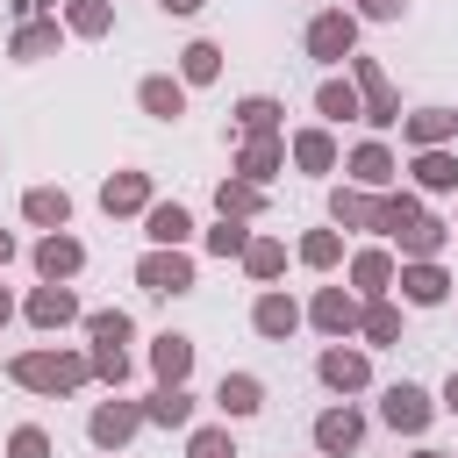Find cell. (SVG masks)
I'll list each match as a JSON object with an SVG mask.
<instances>
[{
	"label": "cell",
	"instance_id": "cell-1",
	"mask_svg": "<svg viewBox=\"0 0 458 458\" xmlns=\"http://www.w3.org/2000/svg\"><path fill=\"white\" fill-rule=\"evenodd\" d=\"M7 379L29 386V394H79L93 379V365L72 358V351H21V358H7Z\"/></svg>",
	"mask_w": 458,
	"mask_h": 458
},
{
	"label": "cell",
	"instance_id": "cell-2",
	"mask_svg": "<svg viewBox=\"0 0 458 458\" xmlns=\"http://www.w3.org/2000/svg\"><path fill=\"white\" fill-rule=\"evenodd\" d=\"M136 286H143V293H193V258H186V243H150V250L136 258Z\"/></svg>",
	"mask_w": 458,
	"mask_h": 458
},
{
	"label": "cell",
	"instance_id": "cell-3",
	"mask_svg": "<svg viewBox=\"0 0 458 458\" xmlns=\"http://www.w3.org/2000/svg\"><path fill=\"white\" fill-rule=\"evenodd\" d=\"M351 64V86H358V114L372 122V129H394L401 122V100H394V79L372 64V57H344Z\"/></svg>",
	"mask_w": 458,
	"mask_h": 458
},
{
	"label": "cell",
	"instance_id": "cell-4",
	"mask_svg": "<svg viewBox=\"0 0 458 458\" xmlns=\"http://www.w3.org/2000/svg\"><path fill=\"white\" fill-rule=\"evenodd\" d=\"M429 415H437V401H429L422 386H408V379H394V386L379 394V422H386L394 437H422Z\"/></svg>",
	"mask_w": 458,
	"mask_h": 458
},
{
	"label": "cell",
	"instance_id": "cell-5",
	"mask_svg": "<svg viewBox=\"0 0 458 458\" xmlns=\"http://www.w3.org/2000/svg\"><path fill=\"white\" fill-rule=\"evenodd\" d=\"M351 50H358V14L329 7V14L308 21V57H315V64H344Z\"/></svg>",
	"mask_w": 458,
	"mask_h": 458
},
{
	"label": "cell",
	"instance_id": "cell-6",
	"mask_svg": "<svg viewBox=\"0 0 458 458\" xmlns=\"http://www.w3.org/2000/svg\"><path fill=\"white\" fill-rule=\"evenodd\" d=\"M358 444H365V415L358 408H322L315 415V451L322 458H351Z\"/></svg>",
	"mask_w": 458,
	"mask_h": 458
},
{
	"label": "cell",
	"instance_id": "cell-7",
	"mask_svg": "<svg viewBox=\"0 0 458 458\" xmlns=\"http://www.w3.org/2000/svg\"><path fill=\"white\" fill-rule=\"evenodd\" d=\"M136 429H143V408H136V401H100L93 422H86V437H93L100 451H122Z\"/></svg>",
	"mask_w": 458,
	"mask_h": 458
},
{
	"label": "cell",
	"instance_id": "cell-8",
	"mask_svg": "<svg viewBox=\"0 0 458 458\" xmlns=\"http://www.w3.org/2000/svg\"><path fill=\"white\" fill-rule=\"evenodd\" d=\"M394 279H401V301H415V308H437V301L451 293V272H444L437 258H408Z\"/></svg>",
	"mask_w": 458,
	"mask_h": 458
},
{
	"label": "cell",
	"instance_id": "cell-9",
	"mask_svg": "<svg viewBox=\"0 0 458 458\" xmlns=\"http://www.w3.org/2000/svg\"><path fill=\"white\" fill-rule=\"evenodd\" d=\"M358 315H365V301H358V293H344V286H322V293H315V308H308V322H315L322 336H351V329H358Z\"/></svg>",
	"mask_w": 458,
	"mask_h": 458
},
{
	"label": "cell",
	"instance_id": "cell-10",
	"mask_svg": "<svg viewBox=\"0 0 458 458\" xmlns=\"http://www.w3.org/2000/svg\"><path fill=\"white\" fill-rule=\"evenodd\" d=\"M29 322H36V329H64V322H79V293H72L64 279H43V286L29 293Z\"/></svg>",
	"mask_w": 458,
	"mask_h": 458
},
{
	"label": "cell",
	"instance_id": "cell-11",
	"mask_svg": "<svg viewBox=\"0 0 458 458\" xmlns=\"http://www.w3.org/2000/svg\"><path fill=\"white\" fill-rule=\"evenodd\" d=\"M315 372H322V386H336V394H358L365 379H372V365H365V351H344V336L315 358Z\"/></svg>",
	"mask_w": 458,
	"mask_h": 458
},
{
	"label": "cell",
	"instance_id": "cell-12",
	"mask_svg": "<svg viewBox=\"0 0 458 458\" xmlns=\"http://www.w3.org/2000/svg\"><path fill=\"white\" fill-rule=\"evenodd\" d=\"M150 372H157V386H186V372H193V336L165 329V336L150 344Z\"/></svg>",
	"mask_w": 458,
	"mask_h": 458
},
{
	"label": "cell",
	"instance_id": "cell-13",
	"mask_svg": "<svg viewBox=\"0 0 458 458\" xmlns=\"http://www.w3.org/2000/svg\"><path fill=\"white\" fill-rule=\"evenodd\" d=\"M279 165H286V143H279V136H243V150H236V179L265 186Z\"/></svg>",
	"mask_w": 458,
	"mask_h": 458
},
{
	"label": "cell",
	"instance_id": "cell-14",
	"mask_svg": "<svg viewBox=\"0 0 458 458\" xmlns=\"http://www.w3.org/2000/svg\"><path fill=\"white\" fill-rule=\"evenodd\" d=\"M79 265H86V243H79V236H64V229H50V236L36 243V272H43V279H72Z\"/></svg>",
	"mask_w": 458,
	"mask_h": 458
},
{
	"label": "cell",
	"instance_id": "cell-15",
	"mask_svg": "<svg viewBox=\"0 0 458 458\" xmlns=\"http://www.w3.org/2000/svg\"><path fill=\"white\" fill-rule=\"evenodd\" d=\"M250 329H258L265 344H286V336L301 329V308H293L286 293H258V308H250Z\"/></svg>",
	"mask_w": 458,
	"mask_h": 458
},
{
	"label": "cell",
	"instance_id": "cell-16",
	"mask_svg": "<svg viewBox=\"0 0 458 458\" xmlns=\"http://www.w3.org/2000/svg\"><path fill=\"white\" fill-rule=\"evenodd\" d=\"M451 129H458V114H451V107H415V114H401V136H408L415 150L451 143Z\"/></svg>",
	"mask_w": 458,
	"mask_h": 458
},
{
	"label": "cell",
	"instance_id": "cell-17",
	"mask_svg": "<svg viewBox=\"0 0 458 458\" xmlns=\"http://www.w3.org/2000/svg\"><path fill=\"white\" fill-rule=\"evenodd\" d=\"M215 408H222V415H258V408H265V379H258V372H222Z\"/></svg>",
	"mask_w": 458,
	"mask_h": 458
},
{
	"label": "cell",
	"instance_id": "cell-18",
	"mask_svg": "<svg viewBox=\"0 0 458 458\" xmlns=\"http://www.w3.org/2000/svg\"><path fill=\"white\" fill-rule=\"evenodd\" d=\"M136 100H143V114L179 122V114H186V79H165V72H157V79H143V86H136Z\"/></svg>",
	"mask_w": 458,
	"mask_h": 458
},
{
	"label": "cell",
	"instance_id": "cell-19",
	"mask_svg": "<svg viewBox=\"0 0 458 458\" xmlns=\"http://www.w3.org/2000/svg\"><path fill=\"white\" fill-rule=\"evenodd\" d=\"M100 208H107V215H143V208H150V179H143V172H114V179L100 186Z\"/></svg>",
	"mask_w": 458,
	"mask_h": 458
},
{
	"label": "cell",
	"instance_id": "cell-20",
	"mask_svg": "<svg viewBox=\"0 0 458 458\" xmlns=\"http://www.w3.org/2000/svg\"><path fill=\"white\" fill-rule=\"evenodd\" d=\"M21 215H29L36 229H64V222H72V193H64V186H29V193H21Z\"/></svg>",
	"mask_w": 458,
	"mask_h": 458
},
{
	"label": "cell",
	"instance_id": "cell-21",
	"mask_svg": "<svg viewBox=\"0 0 458 458\" xmlns=\"http://www.w3.org/2000/svg\"><path fill=\"white\" fill-rule=\"evenodd\" d=\"M329 215H336L344 229H379V200H372V186H336V193H329Z\"/></svg>",
	"mask_w": 458,
	"mask_h": 458
},
{
	"label": "cell",
	"instance_id": "cell-22",
	"mask_svg": "<svg viewBox=\"0 0 458 458\" xmlns=\"http://www.w3.org/2000/svg\"><path fill=\"white\" fill-rule=\"evenodd\" d=\"M143 236H150V243H186V236H193V215H186L179 200H150V208H143Z\"/></svg>",
	"mask_w": 458,
	"mask_h": 458
},
{
	"label": "cell",
	"instance_id": "cell-23",
	"mask_svg": "<svg viewBox=\"0 0 458 458\" xmlns=\"http://www.w3.org/2000/svg\"><path fill=\"white\" fill-rule=\"evenodd\" d=\"M286 157H293L301 172H336V136H329V129H301V136L286 143Z\"/></svg>",
	"mask_w": 458,
	"mask_h": 458
},
{
	"label": "cell",
	"instance_id": "cell-24",
	"mask_svg": "<svg viewBox=\"0 0 458 458\" xmlns=\"http://www.w3.org/2000/svg\"><path fill=\"white\" fill-rule=\"evenodd\" d=\"M415 186L422 193H458V157L437 143V150H415Z\"/></svg>",
	"mask_w": 458,
	"mask_h": 458
},
{
	"label": "cell",
	"instance_id": "cell-25",
	"mask_svg": "<svg viewBox=\"0 0 458 458\" xmlns=\"http://www.w3.org/2000/svg\"><path fill=\"white\" fill-rule=\"evenodd\" d=\"M143 422H157V429H186V422H193V394H186V386H157V394L143 401Z\"/></svg>",
	"mask_w": 458,
	"mask_h": 458
},
{
	"label": "cell",
	"instance_id": "cell-26",
	"mask_svg": "<svg viewBox=\"0 0 458 458\" xmlns=\"http://www.w3.org/2000/svg\"><path fill=\"white\" fill-rule=\"evenodd\" d=\"M394 172H401V165H394V150H386V143H358V150H351V179H358V186H372V193H379Z\"/></svg>",
	"mask_w": 458,
	"mask_h": 458
},
{
	"label": "cell",
	"instance_id": "cell-27",
	"mask_svg": "<svg viewBox=\"0 0 458 458\" xmlns=\"http://www.w3.org/2000/svg\"><path fill=\"white\" fill-rule=\"evenodd\" d=\"M351 286H358L365 301H379V293L394 286V258H386V250H358V258H351Z\"/></svg>",
	"mask_w": 458,
	"mask_h": 458
},
{
	"label": "cell",
	"instance_id": "cell-28",
	"mask_svg": "<svg viewBox=\"0 0 458 458\" xmlns=\"http://www.w3.org/2000/svg\"><path fill=\"white\" fill-rule=\"evenodd\" d=\"M279 114H286V107H279L272 93H250V100H236V129H243V136H279Z\"/></svg>",
	"mask_w": 458,
	"mask_h": 458
},
{
	"label": "cell",
	"instance_id": "cell-29",
	"mask_svg": "<svg viewBox=\"0 0 458 458\" xmlns=\"http://www.w3.org/2000/svg\"><path fill=\"white\" fill-rule=\"evenodd\" d=\"M358 336L365 344H401V308L379 293V301H365V315H358Z\"/></svg>",
	"mask_w": 458,
	"mask_h": 458
},
{
	"label": "cell",
	"instance_id": "cell-30",
	"mask_svg": "<svg viewBox=\"0 0 458 458\" xmlns=\"http://www.w3.org/2000/svg\"><path fill=\"white\" fill-rule=\"evenodd\" d=\"M315 114H322V122H351V114H358V86H351V79H322V86H315Z\"/></svg>",
	"mask_w": 458,
	"mask_h": 458
},
{
	"label": "cell",
	"instance_id": "cell-31",
	"mask_svg": "<svg viewBox=\"0 0 458 458\" xmlns=\"http://www.w3.org/2000/svg\"><path fill=\"white\" fill-rule=\"evenodd\" d=\"M444 236H451V229H444L437 215H422V222H408L394 243H401V258H437V250H444Z\"/></svg>",
	"mask_w": 458,
	"mask_h": 458
},
{
	"label": "cell",
	"instance_id": "cell-32",
	"mask_svg": "<svg viewBox=\"0 0 458 458\" xmlns=\"http://www.w3.org/2000/svg\"><path fill=\"white\" fill-rule=\"evenodd\" d=\"M243 272H250V279H279V272H286V243H279V236H250V243H243Z\"/></svg>",
	"mask_w": 458,
	"mask_h": 458
},
{
	"label": "cell",
	"instance_id": "cell-33",
	"mask_svg": "<svg viewBox=\"0 0 458 458\" xmlns=\"http://www.w3.org/2000/svg\"><path fill=\"white\" fill-rule=\"evenodd\" d=\"M64 29L72 36H107L114 29V7L107 0H64Z\"/></svg>",
	"mask_w": 458,
	"mask_h": 458
},
{
	"label": "cell",
	"instance_id": "cell-34",
	"mask_svg": "<svg viewBox=\"0 0 458 458\" xmlns=\"http://www.w3.org/2000/svg\"><path fill=\"white\" fill-rule=\"evenodd\" d=\"M215 208L243 222V215H258V208H265V186H250V179H222V186H215Z\"/></svg>",
	"mask_w": 458,
	"mask_h": 458
},
{
	"label": "cell",
	"instance_id": "cell-35",
	"mask_svg": "<svg viewBox=\"0 0 458 458\" xmlns=\"http://www.w3.org/2000/svg\"><path fill=\"white\" fill-rule=\"evenodd\" d=\"M215 72H222V50H215V43H186V50H179V79H186V86H208Z\"/></svg>",
	"mask_w": 458,
	"mask_h": 458
},
{
	"label": "cell",
	"instance_id": "cell-36",
	"mask_svg": "<svg viewBox=\"0 0 458 458\" xmlns=\"http://www.w3.org/2000/svg\"><path fill=\"white\" fill-rule=\"evenodd\" d=\"M7 50H14V57H50V50H57V21H21Z\"/></svg>",
	"mask_w": 458,
	"mask_h": 458
},
{
	"label": "cell",
	"instance_id": "cell-37",
	"mask_svg": "<svg viewBox=\"0 0 458 458\" xmlns=\"http://www.w3.org/2000/svg\"><path fill=\"white\" fill-rule=\"evenodd\" d=\"M408 222H422V200H415V193H379V229L401 236Z\"/></svg>",
	"mask_w": 458,
	"mask_h": 458
},
{
	"label": "cell",
	"instance_id": "cell-38",
	"mask_svg": "<svg viewBox=\"0 0 458 458\" xmlns=\"http://www.w3.org/2000/svg\"><path fill=\"white\" fill-rule=\"evenodd\" d=\"M336 258H344V236H336V229H308V236H301V265H315V272H329Z\"/></svg>",
	"mask_w": 458,
	"mask_h": 458
},
{
	"label": "cell",
	"instance_id": "cell-39",
	"mask_svg": "<svg viewBox=\"0 0 458 458\" xmlns=\"http://www.w3.org/2000/svg\"><path fill=\"white\" fill-rule=\"evenodd\" d=\"M86 336H93V344H129L136 322H129L122 308H93V315H86Z\"/></svg>",
	"mask_w": 458,
	"mask_h": 458
},
{
	"label": "cell",
	"instance_id": "cell-40",
	"mask_svg": "<svg viewBox=\"0 0 458 458\" xmlns=\"http://www.w3.org/2000/svg\"><path fill=\"white\" fill-rule=\"evenodd\" d=\"M243 243H250V229H243L236 215H222V222L208 229V250H215V258H243Z\"/></svg>",
	"mask_w": 458,
	"mask_h": 458
},
{
	"label": "cell",
	"instance_id": "cell-41",
	"mask_svg": "<svg viewBox=\"0 0 458 458\" xmlns=\"http://www.w3.org/2000/svg\"><path fill=\"white\" fill-rule=\"evenodd\" d=\"M86 365H93V379H107V386H122V379H129V351H122V344H93V358H86Z\"/></svg>",
	"mask_w": 458,
	"mask_h": 458
},
{
	"label": "cell",
	"instance_id": "cell-42",
	"mask_svg": "<svg viewBox=\"0 0 458 458\" xmlns=\"http://www.w3.org/2000/svg\"><path fill=\"white\" fill-rule=\"evenodd\" d=\"M186 458H236V437L229 429H193L186 437Z\"/></svg>",
	"mask_w": 458,
	"mask_h": 458
},
{
	"label": "cell",
	"instance_id": "cell-43",
	"mask_svg": "<svg viewBox=\"0 0 458 458\" xmlns=\"http://www.w3.org/2000/svg\"><path fill=\"white\" fill-rule=\"evenodd\" d=\"M7 458H50V437H43L36 422H21V429L7 437Z\"/></svg>",
	"mask_w": 458,
	"mask_h": 458
},
{
	"label": "cell",
	"instance_id": "cell-44",
	"mask_svg": "<svg viewBox=\"0 0 458 458\" xmlns=\"http://www.w3.org/2000/svg\"><path fill=\"white\" fill-rule=\"evenodd\" d=\"M408 0H358V21H401Z\"/></svg>",
	"mask_w": 458,
	"mask_h": 458
},
{
	"label": "cell",
	"instance_id": "cell-45",
	"mask_svg": "<svg viewBox=\"0 0 458 458\" xmlns=\"http://www.w3.org/2000/svg\"><path fill=\"white\" fill-rule=\"evenodd\" d=\"M165 14H200V0H157Z\"/></svg>",
	"mask_w": 458,
	"mask_h": 458
},
{
	"label": "cell",
	"instance_id": "cell-46",
	"mask_svg": "<svg viewBox=\"0 0 458 458\" xmlns=\"http://www.w3.org/2000/svg\"><path fill=\"white\" fill-rule=\"evenodd\" d=\"M444 408H451V415H458V372H451V379H444Z\"/></svg>",
	"mask_w": 458,
	"mask_h": 458
},
{
	"label": "cell",
	"instance_id": "cell-47",
	"mask_svg": "<svg viewBox=\"0 0 458 458\" xmlns=\"http://www.w3.org/2000/svg\"><path fill=\"white\" fill-rule=\"evenodd\" d=\"M7 258H14V236H7V229H0V265H7Z\"/></svg>",
	"mask_w": 458,
	"mask_h": 458
},
{
	"label": "cell",
	"instance_id": "cell-48",
	"mask_svg": "<svg viewBox=\"0 0 458 458\" xmlns=\"http://www.w3.org/2000/svg\"><path fill=\"white\" fill-rule=\"evenodd\" d=\"M14 7H21V14H36V7H50V0H14Z\"/></svg>",
	"mask_w": 458,
	"mask_h": 458
},
{
	"label": "cell",
	"instance_id": "cell-49",
	"mask_svg": "<svg viewBox=\"0 0 458 458\" xmlns=\"http://www.w3.org/2000/svg\"><path fill=\"white\" fill-rule=\"evenodd\" d=\"M7 315H14V301H7V286H0V322H7Z\"/></svg>",
	"mask_w": 458,
	"mask_h": 458
},
{
	"label": "cell",
	"instance_id": "cell-50",
	"mask_svg": "<svg viewBox=\"0 0 458 458\" xmlns=\"http://www.w3.org/2000/svg\"><path fill=\"white\" fill-rule=\"evenodd\" d=\"M415 458H444V451H415Z\"/></svg>",
	"mask_w": 458,
	"mask_h": 458
}]
</instances>
